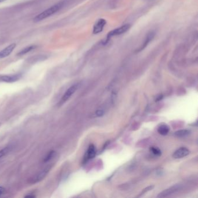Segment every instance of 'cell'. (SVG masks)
Returning <instances> with one entry per match:
<instances>
[{"label":"cell","instance_id":"cell-6","mask_svg":"<svg viewBox=\"0 0 198 198\" xmlns=\"http://www.w3.org/2000/svg\"><path fill=\"white\" fill-rule=\"evenodd\" d=\"M180 187L181 186L179 185H174L167 189H165L161 193H160L159 195L158 196V198L167 197L172 194L177 192L180 189Z\"/></svg>","mask_w":198,"mask_h":198},{"label":"cell","instance_id":"cell-19","mask_svg":"<svg viewBox=\"0 0 198 198\" xmlns=\"http://www.w3.org/2000/svg\"><path fill=\"white\" fill-rule=\"evenodd\" d=\"M153 187H154V186H148V188H145V189H144L143 192H142V194H144V193H146V192H148V191H150V190L152 189V188H153Z\"/></svg>","mask_w":198,"mask_h":198},{"label":"cell","instance_id":"cell-1","mask_svg":"<svg viewBox=\"0 0 198 198\" xmlns=\"http://www.w3.org/2000/svg\"><path fill=\"white\" fill-rule=\"evenodd\" d=\"M63 5H64L63 2H59V3H58L55 5H53V7L48 8L47 9L45 10L42 12H41L40 14H39L38 15H37L34 18V21L36 22H40L42 20H44L46 18L51 16V15H53V14L58 12L62 8V7Z\"/></svg>","mask_w":198,"mask_h":198},{"label":"cell","instance_id":"cell-18","mask_svg":"<svg viewBox=\"0 0 198 198\" xmlns=\"http://www.w3.org/2000/svg\"><path fill=\"white\" fill-rule=\"evenodd\" d=\"M104 113V112L102 110H98L96 112V116L98 117H100L102 116Z\"/></svg>","mask_w":198,"mask_h":198},{"label":"cell","instance_id":"cell-23","mask_svg":"<svg viewBox=\"0 0 198 198\" xmlns=\"http://www.w3.org/2000/svg\"><path fill=\"white\" fill-rule=\"evenodd\" d=\"M0 126H1V123H0Z\"/></svg>","mask_w":198,"mask_h":198},{"label":"cell","instance_id":"cell-16","mask_svg":"<svg viewBox=\"0 0 198 198\" xmlns=\"http://www.w3.org/2000/svg\"><path fill=\"white\" fill-rule=\"evenodd\" d=\"M55 155V151H51L49 152V153L45 156V158H44V163H47L48 161H49L50 160H51L54 157Z\"/></svg>","mask_w":198,"mask_h":198},{"label":"cell","instance_id":"cell-10","mask_svg":"<svg viewBox=\"0 0 198 198\" xmlns=\"http://www.w3.org/2000/svg\"><path fill=\"white\" fill-rule=\"evenodd\" d=\"M16 46V44L15 43L11 44V45H8L5 48L2 50L1 51H0V59L5 58L9 56L13 51V50L15 48Z\"/></svg>","mask_w":198,"mask_h":198},{"label":"cell","instance_id":"cell-13","mask_svg":"<svg viewBox=\"0 0 198 198\" xmlns=\"http://www.w3.org/2000/svg\"><path fill=\"white\" fill-rule=\"evenodd\" d=\"M36 48V46H35V45H31V46L26 47L25 48H23L22 50H21L19 53H18V55H19V56H23V55L26 54L27 53H29L31 50H34Z\"/></svg>","mask_w":198,"mask_h":198},{"label":"cell","instance_id":"cell-4","mask_svg":"<svg viewBox=\"0 0 198 198\" xmlns=\"http://www.w3.org/2000/svg\"><path fill=\"white\" fill-rule=\"evenodd\" d=\"M51 169V166H48L45 168L43 170L39 172L37 175H36L33 178H32L30 181V183L31 184H36L42 180L48 174V172H50Z\"/></svg>","mask_w":198,"mask_h":198},{"label":"cell","instance_id":"cell-9","mask_svg":"<svg viewBox=\"0 0 198 198\" xmlns=\"http://www.w3.org/2000/svg\"><path fill=\"white\" fill-rule=\"evenodd\" d=\"M189 153V151L188 149L185 147H182L177 149L173 153V158L175 159L183 158L187 156Z\"/></svg>","mask_w":198,"mask_h":198},{"label":"cell","instance_id":"cell-22","mask_svg":"<svg viewBox=\"0 0 198 198\" xmlns=\"http://www.w3.org/2000/svg\"><path fill=\"white\" fill-rule=\"evenodd\" d=\"M5 1H6V0H0V2H2Z\"/></svg>","mask_w":198,"mask_h":198},{"label":"cell","instance_id":"cell-7","mask_svg":"<svg viewBox=\"0 0 198 198\" xmlns=\"http://www.w3.org/2000/svg\"><path fill=\"white\" fill-rule=\"evenodd\" d=\"M106 24V21L104 19H99L94 25L93 27V34H96L102 31Z\"/></svg>","mask_w":198,"mask_h":198},{"label":"cell","instance_id":"cell-8","mask_svg":"<svg viewBox=\"0 0 198 198\" xmlns=\"http://www.w3.org/2000/svg\"><path fill=\"white\" fill-rule=\"evenodd\" d=\"M21 75H3L0 76V81L5 83H13L20 79Z\"/></svg>","mask_w":198,"mask_h":198},{"label":"cell","instance_id":"cell-12","mask_svg":"<svg viewBox=\"0 0 198 198\" xmlns=\"http://www.w3.org/2000/svg\"><path fill=\"white\" fill-rule=\"evenodd\" d=\"M169 130H170V129L167 125L163 124V125H161L159 127L158 132L160 134L162 135H166L169 133Z\"/></svg>","mask_w":198,"mask_h":198},{"label":"cell","instance_id":"cell-3","mask_svg":"<svg viewBox=\"0 0 198 198\" xmlns=\"http://www.w3.org/2000/svg\"><path fill=\"white\" fill-rule=\"evenodd\" d=\"M79 87V84H75L73 85H72L70 87H69L67 91H66L65 93L64 94V95H63L61 100V104H62L64 103H65L72 96V95L76 91V90L78 89Z\"/></svg>","mask_w":198,"mask_h":198},{"label":"cell","instance_id":"cell-2","mask_svg":"<svg viewBox=\"0 0 198 198\" xmlns=\"http://www.w3.org/2000/svg\"><path fill=\"white\" fill-rule=\"evenodd\" d=\"M130 28V25H129V24H127V25H123L121 26L118 27V28L110 31L107 34L106 39H105V40L102 42V44L104 45H106V44L108 43L109 41L111 39L112 37L121 35V34L125 33L126 32H127L129 30Z\"/></svg>","mask_w":198,"mask_h":198},{"label":"cell","instance_id":"cell-14","mask_svg":"<svg viewBox=\"0 0 198 198\" xmlns=\"http://www.w3.org/2000/svg\"><path fill=\"white\" fill-rule=\"evenodd\" d=\"M190 132H191L188 130H181L175 132V135L178 137H184L189 135Z\"/></svg>","mask_w":198,"mask_h":198},{"label":"cell","instance_id":"cell-21","mask_svg":"<svg viewBox=\"0 0 198 198\" xmlns=\"http://www.w3.org/2000/svg\"><path fill=\"white\" fill-rule=\"evenodd\" d=\"M35 197V196L34 195H27V196H26V198H34Z\"/></svg>","mask_w":198,"mask_h":198},{"label":"cell","instance_id":"cell-5","mask_svg":"<svg viewBox=\"0 0 198 198\" xmlns=\"http://www.w3.org/2000/svg\"><path fill=\"white\" fill-rule=\"evenodd\" d=\"M155 33L153 31L149 32L148 33V34L146 36L145 40L144 41V42L142 44V45L138 48V49H137L135 52L137 53H140L141 51H142V50H144L146 47L148 45V44L150 43V42L153 39V38L155 37Z\"/></svg>","mask_w":198,"mask_h":198},{"label":"cell","instance_id":"cell-15","mask_svg":"<svg viewBox=\"0 0 198 198\" xmlns=\"http://www.w3.org/2000/svg\"><path fill=\"white\" fill-rule=\"evenodd\" d=\"M11 148H12V147L11 146H7V147L3 148L2 149L0 150V159L2 158L5 155L8 154L11 151Z\"/></svg>","mask_w":198,"mask_h":198},{"label":"cell","instance_id":"cell-20","mask_svg":"<svg viewBox=\"0 0 198 198\" xmlns=\"http://www.w3.org/2000/svg\"><path fill=\"white\" fill-rule=\"evenodd\" d=\"M5 191V188L2 186H0V197L4 194Z\"/></svg>","mask_w":198,"mask_h":198},{"label":"cell","instance_id":"cell-17","mask_svg":"<svg viewBox=\"0 0 198 198\" xmlns=\"http://www.w3.org/2000/svg\"><path fill=\"white\" fill-rule=\"evenodd\" d=\"M151 151L156 156H160L161 154V151L158 148H156L155 146H152L151 148L150 149Z\"/></svg>","mask_w":198,"mask_h":198},{"label":"cell","instance_id":"cell-11","mask_svg":"<svg viewBox=\"0 0 198 198\" xmlns=\"http://www.w3.org/2000/svg\"><path fill=\"white\" fill-rule=\"evenodd\" d=\"M95 154H96L95 148L94 145H91L89 146L87 153L85 156V161H87L88 159L94 158L95 156Z\"/></svg>","mask_w":198,"mask_h":198}]
</instances>
